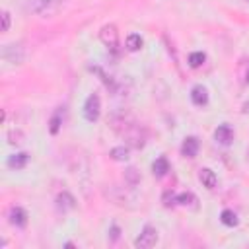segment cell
<instances>
[{
    "label": "cell",
    "mask_w": 249,
    "mask_h": 249,
    "mask_svg": "<svg viewBox=\"0 0 249 249\" xmlns=\"http://www.w3.org/2000/svg\"><path fill=\"white\" fill-rule=\"evenodd\" d=\"M158 243V230L154 226H144L142 231L138 233V237L134 239V247L138 249H150Z\"/></svg>",
    "instance_id": "cell-1"
},
{
    "label": "cell",
    "mask_w": 249,
    "mask_h": 249,
    "mask_svg": "<svg viewBox=\"0 0 249 249\" xmlns=\"http://www.w3.org/2000/svg\"><path fill=\"white\" fill-rule=\"evenodd\" d=\"M99 113H101V101H99V95L97 93H89L86 103H84V119L88 123H95L99 119Z\"/></svg>",
    "instance_id": "cell-2"
},
{
    "label": "cell",
    "mask_w": 249,
    "mask_h": 249,
    "mask_svg": "<svg viewBox=\"0 0 249 249\" xmlns=\"http://www.w3.org/2000/svg\"><path fill=\"white\" fill-rule=\"evenodd\" d=\"M99 39L107 49L117 51V47H119V31H117V27L113 23H107V25H103L99 29Z\"/></svg>",
    "instance_id": "cell-3"
},
{
    "label": "cell",
    "mask_w": 249,
    "mask_h": 249,
    "mask_svg": "<svg viewBox=\"0 0 249 249\" xmlns=\"http://www.w3.org/2000/svg\"><path fill=\"white\" fill-rule=\"evenodd\" d=\"M23 56H25V53H23L21 45H4V49H2V58L12 64H21Z\"/></svg>",
    "instance_id": "cell-4"
},
{
    "label": "cell",
    "mask_w": 249,
    "mask_h": 249,
    "mask_svg": "<svg viewBox=\"0 0 249 249\" xmlns=\"http://www.w3.org/2000/svg\"><path fill=\"white\" fill-rule=\"evenodd\" d=\"M214 138H216V142L218 144H222V146H230L231 142H233V128L230 126V124H220L216 130H214Z\"/></svg>",
    "instance_id": "cell-5"
},
{
    "label": "cell",
    "mask_w": 249,
    "mask_h": 249,
    "mask_svg": "<svg viewBox=\"0 0 249 249\" xmlns=\"http://www.w3.org/2000/svg\"><path fill=\"white\" fill-rule=\"evenodd\" d=\"M8 220H10V224L16 226V228H25V226H27V212H25L21 206H14V208L10 210V214H8Z\"/></svg>",
    "instance_id": "cell-6"
},
{
    "label": "cell",
    "mask_w": 249,
    "mask_h": 249,
    "mask_svg": "<svg viewBox=\"0 0 249 249\" xmlns=\"http://www.w3.org/2000/svg\"><path fill=\"white\" fill-rule=\"evenodd\" d=\"M191 101H193L195 105H198V107L206 105V103H208V89H206L202 84L193 86V89H191Z\"/></svg>",
    "instance_id": "cell-7"
},
{
    "label": "cell",
    "mask_w": 249,
    "mask_h": 249,
    "mask_svg": "<svg viewBox=\"0 0 249 249\" xmlns=\"http://www.w3.org/2000/svg\"><path fill=\"white\" fill-rule=\"evenodd\" d=\"M181 154L185 158H195L198 154V138L196 136H187L181 144Z\"/></svg>",
    "instance_id": "cell-8"
},
{
    "label": "cell",
    "mask_w": 249,
    "mask_h": 249,
    "mask_svg": "<svg viewBox=\"0 0 249 249\" xmlns=\"http://www.w3.org/2000/svg\"><path fill=\"white\" fill-rule=\"evenodd\" d=\"M198 181H200L206 189H214V187H216V183H218V177H216V173H214L212 169L202 167V169L198 171Z\"/></svg>",
    "instance_id": "cell-9"
},
{
    "label": "cell",
    "mask_w": 249,
    "mask_h": 249,
    "mask_svg": "<svg viewBox=\"0 0 249 249\" xmlns=\"http://www.w3.org/2000/svg\"><path fill=\"white\" fill-rule=\"evenodd\" d=\"M27 161H29V154L27 152H18V154H14V156L8 158V167H12V169H23L27 165Z\"/></svg>",
    "instance_id": "cell-10"
},
{
    "label": "cell",
    "mask_w": 249,
    "mask_h": 249,
    "mask_svg": "<svg viewBox=\"0 0 249 249\" xmlns=\"http://www.w3.org/2000/svg\"><path fill=\"white\" fill-rule=\"evenodd\" d=\"M56 206L62 210V212H66V210H72L74 206H76V200H74V196L70 195V193H60L58 196H56Z\"/></svg>",
    "instance_id": "cell-11"
},
{
    "label": "cell",
    "mask_w": 249,
    "mask_h": 249,
    "mask_svg": "<svg viewBox=\"0 0 249 249\" xmlns=\"http://www.w3.org/2000/svg\"><path fill=\"white\" fill-rule=\"evenodd\" d=\"M169 171V161H167V158H158L154 163H152V173L156 175V177H163L165 173Z\"/></svg>",
    "instance_id": "cell-12"
},
{
    "label": "cell",
    "mask_w": 249,
    "mask_h": 249,
    "mask_svg": "<svg viewBox=\"0 0 249 249\" xmlns=\"http://www.w3.org/2000/svg\"><path fill=\"white\" fill-rule=\"evenodd\" d=\"M60 126H62V107H58V109L54 111V115L51 117V121H49V130H51V134H58Z\"/></svg>",
    "instance_id": "cell-13"
},
{
    "label": "cell",
    "mask_w": 249,
    "mask_h": 249,
    "mask_svg": "<svg viewBox=\"0 0 249 249\" xmlns=\"http://www.w3.org/2000/svg\"><path fill=\"white\" fill-rule=\"evenodd\" d=\"M128 154H130V150H128L126 146H115V148H111V152H109L111 160H115V161H126V160H128Z\"/></svg>",
    "instance_id": "cell-14"
},
{
    "label": "cell",
    "mask_w": 249,
    "mask_h": 249,
    "mask_svg": "<svg viewBox=\"0 0 249 249\" xmlns=\"http://www.w3.org/2000/svg\"><path fill=\"white\" fill-rule=\"evenodd\" d=\"M196 202H198V198H196L193 193H179V195H177V204H181V206L196 208Z\"/></svg>",
    "instance_id": "cell-15"
},
{
    "label": "cell",
    "mask_w": 249,
    "mask_h": 249,
    "mask_svg": "<svg viewBox=\"0 0 249 249\" xmlns=\"http://www.w3.org/2000/svg\"><path fill=\"white\" fill-rule=\"evenodd\" d=\"M220 222L224 224V226H228V228H233V226H237V214L233 212V210H230V208H226V210H222V214H220Z\"/></svg>",
    "instance_id": "cell-16"
},
{
    "label": "cell",
    "mask_w": 249,
    "mask_h": 249,
    "mask_svg": "<svg viewBox=\"0 0 249 249\" xmlns=\"http://www.w3.org/2000/svg\"><path fill=\"white\" fill-rule=\"evenodd\" d=\"M142 45H144V41H142V37H140L138 33H130V35L126 37V49H128L130 53L140 51V49H142Z\"/></svg>",
    "instance_id": "cell-17"
},
{
    "label": "cell",
    "mask_w": 249,
    "mask_h": 249,
    "mask_svg": "<svg viewBox=\"0 0 249 249\" xmlns=\"http://www.w3.org/2000/svg\"><path fill=\"white\" fill-rule=\"evenodd\" d=\"M204 60H206V54H204V53H200V51H196V53H191V54H189V66H191V68H198V66H202V64H204Z\"/></svg>",
    "instance_id": "cell-18"
},
{
    "label": "cell",
    "mask_w": 249,
    "mask_h": 249,
    "mask_svg": "<svg viewBox=\"0 0 249 249\" xmlns=\"http://www.w3.org/2000/svg\"><path fill=\"white\" fill-rule=\"evenodd\" d=\"M161 200H163V206H167V208H169V206H175V204H177V195H173V193L167 191Z\"/></svg>",
    "instance_id": "cell-19"
},
{
    "label": "cell",
    "mask_w": 249,
    "mask_h": 249,
    "mask_svg": "<svg viewBox=\"0 0 249 249\" xmlns=\"http://www.w3.org/2000/svg\"><path fill=\"white\" fill-rule=\"evenodd\" d=\"M126 181H128L132 187L140 181V179H138V175H136V169H134V167H128V169H126Z\"/></svg>",
    "instance_id": "cell-20"
},
{
    "label": "cell",
    "mask_w": 249,
    "mask_h": 249,
    "mask_svg": "<svg viewBox=\"0 0 249 249\" xmlns=\"http://www.w3.org/2000/svg\"><path fill=\"white\" fill-rule=\"evenodd\" d=\"M10 23H12V19H10V12H2V33H6V31H10Z\"/></svg>",
    "instance_id": "cell-21"
},
{
    "label": "cell",
    "mask_w": 249,
    "mask_h": 249,
    "mask_svg": "<svg viewBox=\"0 0 249 249\" xmlns=\"http://www.w3.org/2000/svg\"><path fill=\"white\" fill-rule=\"evenodd\" d=\"M245 82L249 84V68H247V74H245Z\"/></svg>",
    "instance_id": "cell-22"
}]
</instances>
